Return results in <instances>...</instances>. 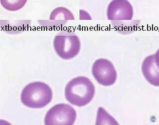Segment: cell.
I'll list each match as a JSON object with an SVG mask.
<instances>
[{
  "label": "cell",
  "mask_w": 159,
  "mask_h": 125,
  "mask_svg": "<svg viewBox=\"0 0 159 125\" xmlns=\"http://www.w3.org/2000/svg\"><path fill=\"white\" fill-rule=\"evenodd\" d=\"M95 87L87 77H78L66 85L65 96L66 100L73 105L83 107L90 103L94 97Z\"/></svg>",
  "instance_id": "obj_1"
},
{
  "label": "cell",
  "mask_w": 159,
  "mask_h": 125,
  "mask_svg": "<svg viewBox=\"0 0 159 125\" xmlns=\"http://www.w3.org/2000/svg\"><path fill=\"white\" fill-rule=\"evenodd\" d=\"M53 92L49 86L42 82H33L24 87L20 100L24 105L32 109L44 108L51 102Z\"/></svg>",
  "instance_id": "obj_2"
},
{
  "label": "cell",
  "mask_w": 159,
  "mask_h": 125,
  "mask_svg": "<svg viewBox=\"0 0 159 125\" xmlns=\"http://www.w3.org/2000/svg\"><path fill=\"white\" fill-rule=\"evenodd\" d=\"M55 51L59 57L65 60L72 59L79 54L81 41L76 34L63 31L56 35L53 40Z\"/></svg>",
  "instance_id": "obj_3"
},
{
  "label": "cell",
  "mask_w": 159,
  "mask_h": 125,
  "mask_svg": "<svg viewBox=\"0 0 159 125\" xmlns=\"http://www.w3.org/2000/svg\"><path fill=\"white\" fill-rule=\"evenodd\" d=\"M77 118L74 108L69 104H56L48 111L44 118L46 125H72Z\"/></svg>",
  "instance_id": "obj_4"
},
{
  "label": "cell",
  "mask_w": 159,
  "mask_h": 125,
  "mask_svg": "<svg viewBox=\"0 0 159 125\" xmlns=\"http://www.w3.org/2000/svg\"><path fill=\"white\" fill-rule=\"evenodd\" d=\"M92 74L97 82L104 87L112 86L116 81V69L111 62L106 59H99L94 62Z\"/></svg>",
  "instance_id": "obj_5"
},
{
  "label": "cell",
  "mask_w": 159,
  "mask_h": 125,
  "mask_svg": "<svg viewBox=\"0 0 159 125\" xmlns=\"http://www.w3.org/2000/svg\"><path fill=\"white\" fill-rule=\"evenodd\" d=\"M107 15L111 21H129L133 17V7L128 0H112L107 7Z\"/></svg>",
  "instance_id": "obj_6"
},
{
  "label": "cell",
  "mask_w": 159,
  "mask_h": 125,
  "mask_svg": "<svg viewBox=\"0 0 159 125\" xmlns=\"http://www.w3.org/2000/svg\"><path fill=\"white\" fill-rule=\"evenodd\" d=\"M144 78L150 84L159 87V68L157 65L155 54L146 57L141 66Z\"/></svg>",
  "instance_id": "obj_7"
},
{
  "label": "cell",
  "mask_w": 159,
  "mask_h": 125,
  "mask_svg": "<svg viewBox=\"0 0 159 125\" xmlns=\"http://www.w3.org/2000/svg\"><path fill=\"white\" fill-rule=\"evenodd\" d=\"M73 14L66 7H60L52 11L50 15L49 25L50 28L57 29L66 25L69 20H74Z\"/></svg>",
  "instance_id": "obj_8"
},
{
  "label": "cell",
  "mask_w": 159,
  "mask_h": 125,
  "mask_svg": "<svg viewBox=\"0 0 159 125\" xmlns=\"http://www.w3.org/2000/svg\"><path fill=\"white\" fill-rule=\"evenodd\" d=\"M27 0H0L2 7L10 11H16L22 9Z\"/></svg>",
  "instance_id": "obj_9"
},
{
  "label": "cell",
  "mask_w": 159,
  "mask_h": 125,
  "mask_svg": "<svg viewBox=\"0 0 159 125\" xmlns=\"http://www.w3.org/2000/svg\"><path fill=\"white\" fill-rule=\"evenodd\" d=\"M155 56V61L157 65L159 68V49L156 52Z\"/></svg>",
  "instance_id": "obj_10"
}]
</instances>
